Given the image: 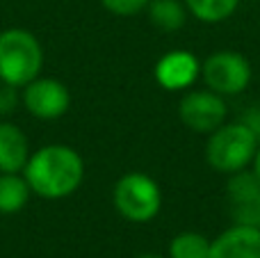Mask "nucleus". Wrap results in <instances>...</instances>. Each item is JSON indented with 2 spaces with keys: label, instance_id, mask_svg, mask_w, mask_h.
Here are the masks:
<instances>
[{
  "label": "nucleus",
  "instance_id": "10",
  "mask_svg": "<svg viewBox=\"0 0 260 258\" xmlns=\"http://www.w3.org/2000/svg\"><path fill=\"white\" fill-rule=\"evenodd\" d=\"M208 258H260V229L233 224L210 240Z\"/></svg>",
  "mask_w": 260,
  "mask_h": 258
},
{
  "label": "nucleus",
  "instance_id": "9",
  "mask_svg": "<svg viewBox=\"0 0 260 258\" xmlns=\"http://www.w3.org/2000/svg\"><path fill=\"white\" fill-rule=\"evenodd\" d=\"M201 76V62L189 50H169L153 67V78L167 91H187Z\"/></svg>",
  "mask_w": 260,
  "mask_h": 258
},
{
  "label": "nucleus",
  "instance_id": "6",
  "mask_svg": "<svg viewBox=\"0 0 260 258\" xmlns=\"http://www.w3.org/2000/svg\"><path fill=\"white\" fill-rule=\"evenodd\" d=\"M226 108L224 96L215 94L212 89H192L185 91L178 103V117L185 128L199 135H210L212 131L226 123Z\"/></svg>",
  "mask_w": 260,
  "mask_h": 258
},
{
  "label": "nucleus",
  "instance_id": "5",
  "mask_svg": "<svg viewBox=\"0 0 260 258\" xmlns=\"http://www.w3.org/2000/svg\"><path fill=\"white\" fill-rule=\"evenodd\" d=\"M251 62L238 50H215L201 64V78L208 89L219 96H238L251 82Z\"/></svg>",
  "mask_w": 260,
  "mask_h": 258
},
{
  "label": "nucleus",
  "instance_id": "7",
  "mask_svg": "<svg viewBox=\"0 0 260 258\" xmlns=\"http://www.w3.org/2000/svg\"><path fill=\"white\" fill-rule=\"evenodd\" d=\"M21 103L35 119L55 121V119L64 117L71 108V91L57 78L37 76L35 80L23 87Z\"/></svg>",
  "mask_w": 260,
  "mask_h": 258
},
{
  "label": "nucleus",
  "instance_id": "20",
  "mask_svg": "<svg viewBox=\"0 0 260 258\" xmlns=\"http://www.w3.org/2000/svg\"><path fill=\"white\" fill-rule=\"evenodd\" d=\"M256 3H260V0H256Z\"/></svg>",
  "mask_w": 260,
  "mask_h": 258
},
{
  "label": "nucleus",
  "instance_id": "16",
  "mask_svg": "<svg viewBox=\"0 0 260 258\" xmlns=\"http://www.w3.org/2000/svg\"><path fill=\"white\" fill-rule=\"evenodd\" d=\"M99 3L114 16H135L144 12L151 0H99Z\"/></svg>",
  "mask_w": 260,
  "mask_h": 258
},
{
  "label": "nucleus",
  "instance_id": "13",
  "mask_svg": "<svg viewBox=\"0 0 260 258\" xmlns=\"http://www.w3.org/2000/svg\"><path fill=\"white\" fill-rule=\"evenodd\" d=\"M148 21L162 32H178L187 23V7L183 0H151L146 5Z\"/></svg>",
  "mask_w": 260,
  "mask_h": 258
},
{
  "label": "nucleus",
  "instance_id": "19",
  "mask_svg": "<svg viewBox=\"0 0 260 258\" xmlns=\"http://www.w3.org/2000/svg\"><path fill=\"white\" fill-rule=\"evenodd\" d=\"M139 258H165V256H157V254H144V256H139Z\"/></svg>",
  "mask_w": 260,
  "mask_h": 258
},
{
  "label": "nucleus",
  "instance_id": "12",
  "mask_svg": "<svg viewBox=\"0 0 260 258\" xmlns=\"http://www.w3.org/2000/svg\"><path fill=\"white\" fill-rule=\"evenodd\" d=\"M32 190L23 174L0 172V215H16L30 204Z\"/></svg>",
  "mask_w": 260,
  "mask_h": 258
},
{
  "label": "nucleus",
  "instance_id": "14",
  "mask_svg": "<svg viewBox=\"0 0 260 258\" xmlns=\"http://www.w3.org/2000/svg\"><path fill=\"white\" fill-rule=\"evenodd\" d=\"M183 3L189 16H194L201 23L215 25V23H221L233 16L240 0H183Z\"/></svg>",
  "mask_w": 260,
  "mask_h": 258
},
{
  "label": "nucleus",
  "instance_id": "1",
  "mask_svg": "<svg viewBox=\"0 0 260 258\" xmlns=\"http://www.w3.org/2000/svg\"><path fill=\"white\" fill-rule=\"evenodd\" d=\"M23 176L32 195L53 201L64 199L85 181V160L69 144H46L30 153Z\"/></svg>",
  "mask_w": 260,
  "mask_h": 258
},
{
  "label": "nucleus",
  "instance_id": "2",
  "mask_svg": "<svg viewBox=\"0 0 260 258\" xmlns=\"http://www.w3.org/2000/svg\"><path fill=\"white\" fill-rule=\"evenodd\" d=\"M260 137L249 123L233 121L221 123L208 135L206 160L217 174H238L247 169L256 158Z\"/></svg>",
  "mask_w": 260,
  "mask_h": 258
},
{
  "label": "nucleus",
  "instance_id": "11",
  "mask_svg": "<svg viewBox=\"0 0 260 258\" xmlns=\"http://www.w3.org/2000/svg\"><path fill=\"white\" fill-rule=\"evenodd\" d=\"M30 153L25 133L12 121H0V172L23 174Z\"/></svg>",
  "mask_w": 260,
  "mask_h": 258
},
{
  "label": "nucleus",
  "instance_id": "15",
  "mask_svg": "<svg viewBox=\"0 0 260 258\" xmlns=\"http://www.w3.org/2000/svg\"><path fill=\"white\" fill-rule=\"evenodd\" d=\"M208 254L210 240L197 231H183L169 242V258H208Z\"/></svg>",
  "mask_w": 260,
  "mask_h": 258
},
{
  "label": "nucleus",
  "instance_id": "4",
  "mask_svg": "<svg viewBox=\"0 0 260 258\" xmlns=\"http://www.w3.org/2000/svg\"><path fill=\"white\" fill-rule=\"evenodd\" d=\"M112 204L123 219L146 224L157 217L162 208V190L155 178L142 172L123 174L112 190Z\"/></svg>",
  "mask_w": 260,
  "mask_h": 258
},
{
  "label": "nucleus",
  "instance_id": "17",
  "mask_svg": "<svg viewBox=\"0 0 260 258\" xmlns=\"http://www.w3.org/2000/svg\"><path fill=\"white\" fill-rule=\"evenodd\" d=\"M21 94H18V87L7 85V82H0V117H9V114L16 110Z\"/></svg>",
  "mask_w": 260,
  "mask_h": 258
},
{
  "label": "nucleus",
  "instance_id": "18",
  "mask_svg": "<svg viewBox=\"0 0 260 258\" xmlns=\"http://www.w3.org/2000/svg\"><path fill=\"white\" fill-rule=\"evenodd\" d=\"M251 172L253 174H256V176H258V181H260V144H258V151H256V158H253V163H251Z\"/></svg>",
  "mask_w": 260,
  "mask_h": 258
},
{
  "label": "nucleus",
  "instance_id": "3",
  "mask_svg": "<svg viewBox=\"0 0 260 258\" xmlns=\"http://www.w3.org/2000/svg\"><path fill=\"white\" fill-rule=\"evenodd\" d=\"M44 69V46L35 32L25 27H7L0 32V82L18 89L32 82Z\"/></svg>",
  "mask_w": 260,
  "mask_h": 258
},
{
  "label": "nucleus",
  "instance_id": "8",
  "mask_svg": "<svg viewBox=\"0 0 260 258\" xmlns=\"http://www.w3.org/2000/svg\"><path fill=\"white\" fill-rule=\"evenodd\" d=\"M226 199L233 224H247L260 229V181L253 172L231 174L226 185Z\"/></svg>",
  "mask_w": 260,
  "mask_h": 258
}]
</instances>
